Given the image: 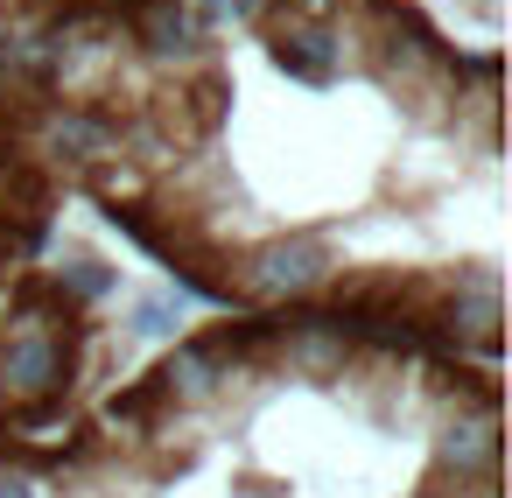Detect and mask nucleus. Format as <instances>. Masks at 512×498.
Segmentation results:
<instances>
[{
	"mask_svg": "<svg viewBox=\"0 0 512 498\" xmlns=\"http://www.w3.org/2000/svg\"><path fill=\"white\" fill-rule=\"evenodd\" d=\"M0 379H8V393H57L71 379V358H64V337L50 323H29L15 330L8 344H0Z\"/></svg>",
	"mask_w": 512,
	"mask_h": 498,
	"instance_id": "nucleus-1",
	"label": "nucleus"
},
{
	"mask_svg": "<svg viewBox=\"0 0 512 498\" xmlns=\"http://www.w3.org/2000/svg\"><path fill=\"white\" fill-rule=\"evenodd\" d=\"M274 351L288 358V372L330 379L344 365V351H351V323H337V316H295V323L274 330Z\"/></svg>",
	"mask_w": 512,
	"mask_h": 498,
	"instance_id": "nucleus-2",
	"label": "nucleus"
},
{
	"mask_svg": "<svg viewBox=\"0 0 512 498\" xmlns=\"http://www.w3.org/2000/svg\"><path fill=\"white\" fill-rule=\"evenodd\" d=\"M155 386H162V400H183V407H204V400H218L225 386H232V365L197 337V344H176L169 351V365L155 372Z\"/></svg>",
	"mask_w": 512,
	"mask_h": 498,
	"instance_id": "nucleus-3",
	"label": "nucleus"
},
{
	"mask_svg": "<svg viewBox=\"0 0 512 498\" xmlns=\"http://www.w3.org/2000/svg\"><path fill=\"white\" fill-rule=\"evenodd\" d=\"M323 267H330V253L316 246V239H288V246H274L267 260H260V288H274V295H302V288H316L323 281Z\"/></svg>",
	"mask_w": 512,
	"mask_h": 498,
	"instance_id": "nucleus-4",
	"label": "nucleus"
},
{
	"mask_svg": "<svg viewBox=\"0 0 512 498\" xmlns=\"http://www.w3.org/2000/svg\"><path fill=\"white\" fill-rule=\"evenodd\" d=\"M274 64H281L295 85H330V71H337V36H323V29H288V36L274 43Z\"/></svg>",
	"mask_w": 512,
	"mask_h": 498,
	"instance_id": "nucleus-5",
	"label": "nucleus"
},
{
	"mask_svg": "<svg viewBox=\"0 0 512 498\" xmlns=\"http://www.w3.org/2000/svg\"><path fill=\"white\" fill-rule=\"evenodd\" d=\"M442 463L463 477V470H498V421H491V407L477 414V421H456L449 435H442Z\"/></svg>",
	"mask_w": 512,
	"mask_h": 498,
	"instance_id": "nucleus-6",
	"label": "nucleus"
},
{
	"mask_svg": "<svg viewBox=\"0 0 512 498\" xmlns=\"http://www.w3.org/2000/svg\"><path fill=\"white\" fill-rule=\"evenodd\" d=\"M449 323H456L463 337H477V344H498V281L484 274V281L456 288V302H449Z\"/></svg>",
	"mask_w": 512,
	"mask_h": 498,
	"instance_id": "nucleus-7",
	"label": "nucleus"
},
{
	"mask_svg": "<svg viewBox=\"0 0 512 498\" xmlns=\"http://www.w3.org/2000/svg\"><path fill=\"white\" fill-rule=\"evenodd\" d=\"M57 281H64L78 302H99V295H113V288H120V274H113L106 260H78V267H64Z\"/></svg>",
	"mask_w": 512,
	"mask_h": 498,
	"instance_id": "nucleus-8",
	"label": "nucleus"
},
{
	"mask_svg": "<svg viewBox=\"0 0 512 498\" xmlns=\"http://www.w3.org/2000/svg\"><path fill=\"white\" fill-rule=\"evenodd\" d=\"M134 330H148V337H169V330H176V302H169V295H148V302L134 309Z\"/></svg>",
	"mask_w": 512,
	"mask_h": 498,
	"instance_id": "nucleus-9",
	"label": "nucleus"
},
{
	"mask_svg": "<svg viewBox=\"0 0 512 498\" xmlns=\"http://www.w3.org/2000/svg\"><path fill=\"white\" fill-rule=\"evenodd\" d=\"M0 498H36V484L29 477H0Z\"/></svg>",
	"mask_w": 512,
	"mask_h": 498,
	"instance_id": "nucleus-10",
	"label": "nucleus"
}]
</instances>
